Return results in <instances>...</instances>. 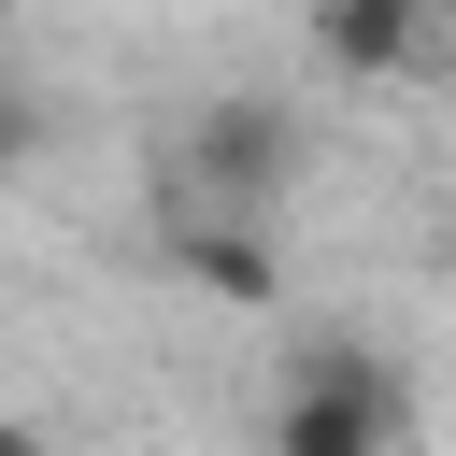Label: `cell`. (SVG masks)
Listing matches in <instances>:
<instances>
[{
  "label": "cell",
  "mask_w": 456,
  "mask_h": 456,
  "mask_svg": "<svg viewBox=\"0 0 456 456\" xmlns=\"http://www.w3.org/2000/svg\"><path fill=\"white\" fill-rule=\"evenodd\" d=\"M285 185H299V114L285 100H200L185 128H171V214H228V228H271L285 214Z\"/></svg>",
  "instance_id": "6da1fadb"
},
{
  "label": "cell",
  "mask_w": 456,
  "mask_h": 456,
  "mask_svg": "<svg viewBox=\"0 0 456 456\" xmlns=\"http://www.w3.org/2000/svg\"><path fill=\"white\" fill-rule=\"evenodd\" d=\"M271 456H399V370L370 342H314L271 399Z\"/></svg>",
  "instance_id": "7a4b0ae2"
},
{
  "label": "cell",
  "mask_w": 456,
  "mask_h": 456,
  "mask_svg": "<svg viewBox=\"0 0 456 456\" xmlns=\"http://www.w3.org/2000/svg\"><path fill=\"white\" fill-rule=\"evenodd\" d=\"M157 256H171L200 299H228V314H271V299H285V271H271V228H228V214H171V228H157Z\"/></svg>",
  "instance_id": "3957f363"
},
{
  "label": "cell",
  "mask_w": 456,
  "mask_h": 456,
  "mask_svg": "<svg viewBox=\"0 0 456 456\" xmlns=\"http://www.w3.org/2000/svg\"><path fill=\"white\" fill-rule=\"evenodd\" d=\"M314 43L342 71H442V0H314Z\"/></svg>",
  "instance_id": "277c9868"
},
{
  "label": "cell",
  "mask_w": 456,
  "mask_h": 456,
  "mask_svg": "<svg viewBox=\"0 0 456 456\" xmlns=\"http://www.w3.org/2000/svg\"><path fill=\"white\" fill-rule=\"evenodd\" d=\"M28 157H43V100L0 71V171H28Z\"/></svg>",
  "instance_id": "5b68a950"
},
{
  "label": "cell",
  "mask_w": 456,
  "mask_h": 456,
  "mask_svg": "<svg viewBox=\"0 0 456 456\" xmlns=\"http://www.w3.org/2000/svg\"><path fill=\"white\" fill-rule=\"evenodd\" d=\"M0 456H43V442H28V428H14V413H0Z\"/></svg>",
  "instance_id": "8992f818"
},
{
  "label": "cell",
  "mask_w": 456,
  "mask_h": 456,
  "mask_svg": "<svg viewBox=\"0 0 456 456\" xmlns=\"http://www.w3.org/2000/svg\"><path fill=\"white\" fill-rule=\"evenodd\" d=\"M442 71H456V0H442Z\"/></svg>",
  "instance_id": "52a82bcc"
}]
</instances>
